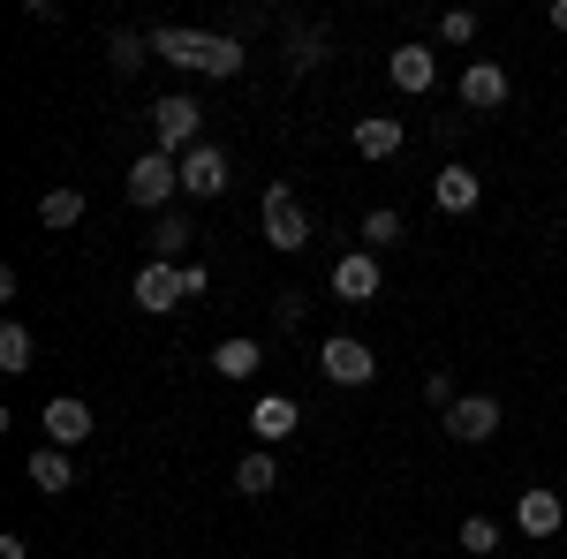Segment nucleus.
I'll list each match as a JSON object with an SVG mask.
<instances>
[{
    "label": "nucleus",
    "mask_w": 567,
    "mask_h": 559,
    "mask_svg": "<svg viewBox=\"0 0 567 559\" xmlns=\"http://www.w3.org/2000/svg\"><path fill=\"white\" fill-rule=\"evenodd\" d=\"M258 363H265V348L250 341V333H235V341L213 348V371H219V379H235V386H243V379H258Z\"/></svg>",
    "instance_id": "17"
},
{
    "label": "nucleus",
    "mask_w": 567,
    "mask_h": 559,
    "mask_svg": "<svg viewBox=\"0 0 567 559\" xmlns=\"http://www.w3.org/2000/svg\"><path fill=\"white\" fill-rule=\"evenodd\" d=\"M296 424H303V408H296L288 393H265L258 408H250V431H258V446H265V454H272L280 438H296Z\"/></svg>",
    "instance_id": "10"
},
{
    "label": "nucleus",
    "mask_w": 567,
    "mask_h": 559,
    "mask_svg": "<svg viewBox=\"0 0 567 559\" xmlns=\"http://www.w3.org/2000/svg\"><path fill=\"white\" fill-rule=\"evenodd\" d=\"M318 53H326V45L310 39V31H296V69H318Z\"/></svg>",
    "instance_id": "29"
},
{
    "label": "nucleus",
    "mask_w": 567,
    "mask_h": 559,
    "mask_svg": "<svg viewBox=\"0 0 567 559\" xmlns=\"http://www.w3.org/2000/svg\"><path fill=\"white\" fill-rule=\"evenodd\" d=\"M424 401H432L439 416H446V408H454V401H462V393H454V379H446V371H432V379H424Z\"/></svg>",
    "instance_id": "27"
},
{
    "label": "nucleus",
    "mask_w": 567,
    "mask_h": 559,
    "mask_svg": "<svg viewBox=\"0 0 567 559\" xmlns=\"http://www.w3.org/2000/svg\"><path fill=\"white\" fill-rule=\"evenodd\" d=\"M553 31H567V0H553Z\"/></svg>",
    "instance_id": "31"
},
{
    "label": "nucleus",
    "mask_w": 567,
    "mask_h": 559,
    "mask_svg": "<svg viewBox=\"0 0 567 559\" xmlns=\"http://www.w3.org/2000/svg\"><path fill=\"white\" fill-rule=\"evenodd\" d=\"M272 484H280V462H272V454H243V462H235V491H243V499H265V491H272Z\"/></svg>",
    "instance_id": "19"
},
{
    "label": "nucleus",
    "mask_w": 567,
    "mask_h": 559,
    "mask_svg": "<svg viewBox=\"0 0 567 559\" xmlns=\"http://www.w3.org/2000/svg\"><path fill=\"white\" fill-rule=\"evenodd\" d=\"M349 144L363 152V159H393V152L409 144V130H401V122H386V114H363V122L349 130Z\"/></svg>",
    "instance_id": "16"
},
{
    "label": "nucleus",
    "mask_w": 567,
    "mask_h": 559,
    "mask_svg": "<svg viewBox=\"0 0 567 559\" xmlns=\"http://www.w3.org/2000/svg\"><path fill=\"white\" fill-rule=\"evenodd\" d=\"M152 53H159V61H182V69H197V76H235V69H243V45H235V39H219V31H189V23L152 31Z\"/></svg>",
    "instance_id": "1"
},
{
    "label": "nucleus",
    "mask_w": 567,
    "mask_h": 559,
    "mask_svg": "<svg viewBox=\"0 0 567 559\" xmlns=\"http://www.w3.org/2000/svg\"><path fill=\"white\" fill-rule=\"evenodd\" d=\"M144 45H152V39H136V31H114V76H136V69H144Z\"/></svg>",
    "instance_id": "26"
},
{
    "label": "nucleus",
    "mask_w": 567,
    "mask_h": 559,
    "mask_svg": "<svg viewBox=\"0 0 567 559\" xmlns=\"http://www.w3.org/2000/svg\"><path fill=\"white\" fill-rule=\"evenodd\" d=\"M31 355H39L31 325H0V371H8V379H23V371H31Z\"/></svg>",
    "instance_id": "21"
},
{
    "label": "nucleus",
    "mask_w": 567,
    "mask_h": 559,
    "mask_svg": "<svg viewBox=\"0 0 567 559\" xmlns=\"http://www.w3.org/2000/svg\"><path fill=\"white\" fill-rule=\"evenodd\" d=\"M152 130H159V144H152V152H167V159H182V152H197V144H205V106H197V99H159V106H152Z\"/></svg>",
    "instance_id": "3"
},
{
    "label": "nucleus",
    "mask_w": 567,
    "mask_h": 559,
    "mask_svg": "<svg viewBox=\"0 0 567 559\" xmlns=\"http://www.w3.org/2000/svg\"><path fill=\"white\" fill-rule=\"evenodd\" d=\"M439 39L470 45V39H477V8H446V15H439Z\"/></svg>",
    "instance_id": "25"
},
{
    "label": "nucleus",
    "mask_w": 567,
    "mask_h": 559,
    "mask_svg": "<svg viewBox=\"0 0 567 559\" xmlns=\"http://www.w3.org/2000/svg\"><path fill=\"white\" fill-rule=\"evenodd\" d=\"M31 484H39L45 499H53V491H69V484H76L69 454H61V446H39V454H31Z\"/></svg>",
    "instance_id": "20"
},
{
    "label": "nucleus",
    "mask_w": 567,
    "mask_h": 559,
    "mask_svg": "<svg viewBox=\"0 0 567 559\" xmlns=\"http://www.w3.org/2000/svg\"><path fill=\"white\" fill-rule=\"evenodd\" d=\"M560 521H567V499L553 484H529L523 499H515V529L523 537H560Z\"/></svg>",
    "instance_id": "8"
},
{
    "label": "nucleus",
    "mask_w": 567,
    "mask_h": 559,
    "mask_svg": "<svg viewBox=\"0 0 567 559\" xmlns=\"http://www.w3.org/2000/svg\"><path fill=\"white\" fill-rule=\"evenodd\" d=\"M76 438H91V408L76 401V393L45 401V446H76Z\"/></svg>",
    "instance_id": "15"
},
{
    "label": "nucleus",
    "mask_w": 567,
    "mask_h": 559,
    "mask_svg": "<svg viewBox=\"0 0 567 559\" xmlns=\"http://www.w3.org/2000/svg\"><path fill=\"white\" fill-rule=\"evenodd\" d=\"M318 371H326L333 386H371V379H379V355H371L363 341H349V333H341V341L318 348Z\"/></svg>",
    "instance_id": "5"
},
{
    "label": "nucleus",
    "mask_w": 567,
    "mask_h": 559,
    "mask_svg": "<svg viewBox=\"0 0 567 559\" xmlns=\"http://www.w3.org/2000/svg\"><path fill=\"white\" fill-rule=\"evenodd\" d=\"M182 189H189V197H219V189H227V152H219V144L182 152Z\"/></svg>",
    "instance_id": "11"
},
{
    "label": "nucleus",
    "mask_w": 567,
    "mask_h": 559,
    "mask_svg": "<svg viewBox=\"0 0 567 559\" xmlns=\"http://www.w3.org/2000/svg\"><path fill=\"white\" fill-rule=\"evenodd\" d=\"M363 242H371V250L401 242V213H386V205H379V213H363Z\"/></svg>",
    "instance_id": "24"
},
{
    "label": "nucleus",
    "mask_w": 567,
    "mask_h": 559,
    "mask_svg": "<svg viewBox=\"0 0 567 559\" xmlns=\"http://www.w3.org/2000/svg\"><path fill=\"white\" fill-rule=\"evenodd\" d=\"M462 552H470V559H492V552H499V521H492V515H470V521H462Z\"/></svg>",
    "instance_id": "23"
},
{
    "label": "nucleus",
    "mask_w": 567,
    "mask_h": 559,
    "mask_svg": "<svg viewBox=\"0 0 567 559\" xmlns=\"http://www.w3.org/2000/svg\"><path fill=\"white\" fill-rule=\"evenodd\" d=\"M130 296H136V310L167 318V310H182V302H189V280H182V265H144Z\"/></svg>",
    "instance_id": "6"
},
{
    "label": "nucleus",
    "mask_w": 567,
    "mask_h": 559,
    "mask_svg": "<svg viewBox=\"0 0 567 559\" xmlns=\"http://www.w3.org/2000/svg\"><path fill=\"white\" fill-rule=\"evenodd\" d=\"M272 318H280V333H296V325H303V296H280V302H272Z\"/></svg>",
    "instance_id": "28"
},
{
    "label": "nucleus",
    "mask_w": 567,
    "mask_h": 559,
    "mask_svg": "<svg viewBox=\"0 0 567 559\" xmlns=\"http://www.w3.org/2000/svg\"><path fill=\"white\" fill-rule=\"evenodd\" d=\"M386 76H393L401 91H432V84H439L432 45H416V39H409V45H393V53H386Z\"/></svg>",
    "instance_id": "12"
},
{
    "label": "nucleus",
    "mask_w": 567,
    "mask_h": 559,
    "mask_svg": "<svg viewBox=\"0 0 567 559\" xmlns=\"http://www.w3.org/2000/svg\"><path fill=\"white\" fill-rule=\"evenodd\" d=\"M39 219H45V227H76V219H84V189H45Z\"/></svg>",
    "instance_id": "22"
},
{
    "label": "nucleus",
    "mask_w": 567,
    "mask_h": 559,
    "mask_svg": "<svg viewBox=\"0 0 567 559\" xmlns=\"http://www.w3.org/2000/svg\"><path fill=\"white\" fill-rule=\"evenodd\" d=\"M0 559H31V552H23V537H0Z\"/></svg>",
    "instance_id": "30"
},
{
    "label": "nucleus",
    "mask_w": 567,
    "mask_h": 559,
    "mask_svg": "<svg viewBox=\"0 0 567 559\" xmlns=\"http://www.w3.org/2000/svg\"><path fill=\"white\" fill-rule=\"evenodd\" d=\"M197 242V227H189V213H159L152 219V265H175L182 250Z\"/></svg>",
    "instance_id": "18"
},
{
    "label": "nucleus",
    "mask_w": 567,
    "mask_h": 559,
    "mask_svg": "<svg viewBox=\"0 0 567 559\" xmlns=\"http://www.w3.org/2000/svg\"><path fill=\"white\" fill-rule=\"evenodd\" d=\"M333 296L341 302H371L379 296V258H371V250H349V258L333 265Z\"/></svg>",
    "instance_id": "14"
},
{
    "label": "nucleus",
    "mask_w": 567,
    "mask_h": 559,
    "mask_svg": "<svg viewBox=\"0 0 567 559\" xmlns=\"http://www.w3.org/2000/svg\"><path fill=\"white\" fill-rule=\"evenodd\" d=\"M462 106H477V114L507 106V69H499V61H470V69H462Z\"/></svg>",
    "instance_id": "13"
},
{
    "label": "nucleus",
    "mask_w": 567,
    "mask_h": 559,
    "mask_svg": "<svg viewBox=\"0 0 567 559\" xmlns=\"http://www.w3.org/2000/svg\"><path fill=\"white\" fill-rule=\"evenodd\" d=\"M499 431V401L492 393H462L454 408H446V438H462V446H484Z\"/></svg>",
    "instance_id": "7"
},
{
    "label": "nucleus",
    "mask_w": 567,
    "mask_h": 559,
    "mask_svg": "<svg viewBox=\"0 0 567 559\" xmlns=\"http://www.w3.org/2000/svg\"><path fill=\"white\" fill-rule=\"evenodd\" d=\"M432 205H439V213H454V219H462V213H477V205H484V182H477L470 167H462V159H454V167H439Z\"/></svg>",
    "instance_id": "9"
},
{
    "label": "nucleus",
    "mask_w": 567,
    "mask_h": 559,
    "mask_svg": "<svg viewBox=\"0 0 567 559\" xmlns=\"http://www.w3.org/2000/svg\"><path fill=\"white\" fill-rule=\"evenodd\" d=\"M258 219H265V242H272V250H288V258L310 242V213L296 205V189H288V182H272V189L258 197Z\"/></svg>",
    "instance_id": "2"
},
{
    "label": "nucleus",
    "mask_w": 567,
    "mask_h": 559,
    "mask_svg": "<svg viewBox=\"0 0 567 559\" xmlns=\"http://www.w3.org/2000/svg\"><path fill=\"white\" fill-rule=\"evenodd\" d=\"M175 189H182V159H167V152H144L130 167V205H144V213H167Z\"/></svg>",
    "instance_id": "4"
}]
</instances>
